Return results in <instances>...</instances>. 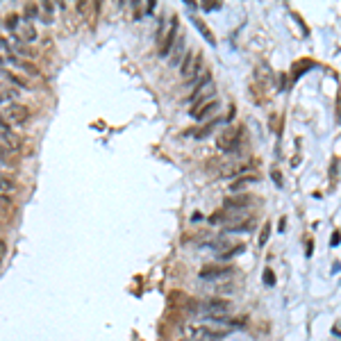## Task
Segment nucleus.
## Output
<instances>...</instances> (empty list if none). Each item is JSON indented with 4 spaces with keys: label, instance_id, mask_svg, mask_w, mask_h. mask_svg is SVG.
<instances>
[{
    "label": "nucleus",
    "instance_id": "1",
    "mask_svg": "<svg viewBox=\"0 0 341 341\" xmlns=\"http://www.w3.org/2000/svg\"><path fill=\"white\" fill-rule=\"evenodd\" d=\"M230 312V300H223V298H207V300H198V314H205L210 316L211 321H221L228 316Z\"/></svg>",
    "mask_w": 341,
    "mask_h": 341
},
{
    "label": "nucleus",
    "instance_id": "2",
    "mask_svg": "<svg viewBox=\"0 0 341 341\" xmlns=\"http://www.w3.org/2000/svg\"><path fill=\"white\" fill-rule=\"evenodd\" d=\"M180 73L186 84H193L203 75V52H186L180 64Z\"/></svg>",
    "mask_w": 341,
    "mask_h": 341
},
{
    "label": "nucleus",
    "instance_id": "3",
    "mask_svg": "<svg viewBox=\"0 0 341 341\" xmlns=\"http://www.w3.org/2000/svg\"><path fill=\"white\" fill-rule=\"evenodd\" d=\"M184 332L191 341H218L225 337V330H211L207 325H186Z\"/></svg>",
    "mask_w": 341,
    "mask_h": 341
},
{
    "label": "nucleus",
    "instance_id": "4",
    "mask_svg": "<svg viewBox=\"0 0 341 341\" xmlns=\"http://www.w3.org/2000/svg\"><path fill=\"white\" fill-rule=\"evenodd\" d=\"M0 116L5 118L9 125H25L27 121H30V109H27L25 105H16V103H14V105L5 107Z\"/></svg>",
    "mask_w": 341,
    "mask_h": 341
},
{
    "label": "nucleus",
    "instance_id": "5",
    "mask_svg": "<svg viewBox=\"0 0 341 341\" xmlns=\"http://www.w3.org/2000/svg\"><path fill=\"white\" fill-rule=\"evenodd\" d=\"M232 273H235V268H232V266H221V264H205V266L200 268L198 278L200 280H207V282H214V280L230 278Z\"/></svg>",
    "mask_w": 341,
    "mask_h": 341
},
{
    "label": "nucleus",
    "instance_id": "6",
    "mask_svg": "<svg viewBox=\"0 0 341 341\" xmlns=\"http://www.w3.org/2000/svg\"><path fill=\"white\" fill-rule=\"evenodd\" d=\"M241 136H243V128H230L221 134L218 139V148L223 150V153H232V150L239 148V143H241Z\"/></svg>",
    "mask_w": 341,
    "mask_h": 341
},
{
    "label": "nucleus",
    "instance_id": "7",
    "mask_svg": "<svg viewBox=\"0 0 341 341\" xmlns=\"http://www.w3.org/2000/svg\"><path fill=\"white\" fill-rule=\"evenodd\" d=\"M184 57H186V37L184 34H178V39H175L171 50H168V66H180Z\"/></svg>",
    "mask_w": 341,
    "mask_h": 341
},
{
    "label": "nucleus",
    "instance_id": "8",
    "mask_svg": "<svg viewBox=\"0 0 341 341\" xmlns=\"http://www.w3.org/2000/svg\"><path fill=\"white\" fill-rule=\"evenodd\" d=\"M175 39H178V19L173 16V19H171V27H168V32L159 39V55L161 57H168V50H171V46H173Z\"/></svg>",
    "mask_w": 341,
    "mask_h": 341
},
{
    "label": "nucleus",
    "instance_id": "9",
    "mask_svg": "<svg viewBox=\"0 0 341 341\" xmlns=\"http://www.w3.org/2000/svg\"><path fill=\"white\" fill-rule=\"evenodd\" d=\"M221 109V103H218L216 98L210 100V103H205V105H200L198 109H193L191 116L196 118V121H210L211 116H216V112Z\"/></svg>",
    "mask_w": 341,
    "mask_h": 341
},
{
    "label": "nucleus",
    "instance_id": "10",
    "mask_svg": "<svg viewBox=\"0 0 341 341\" xmlns=\"http://www.w3.org/2000/svg\"><path fill=\"white\" fill-rule=\"evenodd\" d=\"M250 184H260V175L257 173H248V175H241V178H236L232 184H230V191H243V189H248Z\"/></svg>",
    "mask_w": 341,
    "mask_h": 341
},
{
    "label": "nucleus",
    "instance_id": "11",
    "mask_svg": "<svg viewBox=\"0 0 341 341\" xmlns=\"http://www.w3.org/2000/svg\"><path fill=\"white\" fill-rule=\"evenodd\" d=\"M7 62H9V64H14V66H16V68H21V71H23V73H27V75H30V78H39V75H41V73H39V68L34 66V64H32V62H27V59H19V57L9 55V57H7Z\"/></svg>",
    "mask_w": 341,
    "mask_h": 341
},
{
    "label": "nucleus",
    "instance_id": "12",
    "mask_svg": "<svg viewBox=\"0 0 341 341\" xmlns=\"http://www.w3.org/2000/svg\"><path fill=\"white\" fill-rule=\"evenodd\" d=\"M255 228V218H246L243 223H228L225 225V235H232V232H250Z\"/></svg>",
    "mask_w": 341,
    "mask_h": 341
},
{
    "label": "nucleus",
    "instance_id": "13",
    "mask_svg": "<svg viewBox=\"0 0 341 341\" xmlns=\"http://www.w3.org/2000/svg\"><path fill=\"white\" fill-rule=\"evenodd\" d=\"M0 75H2L5 80L12 82L14 87H16V91H19V89H30V82L25 80V78H19V75L12 73V71H0Z\"/></svg>",
    "mask_w": 341,
    "mask_h": 341
},
{
    "label": "nucleus",
    "instance_id": "14",
    "mask_svg": "<svg viewBox=\"0 0 341 341\" xmlns=\"http://www.w3.org/2000/svg\"><path fill=\"white\" fill-rule=\"evenodd\" d=\"M16 189H19L16 180L7 178V175H0V196H12V193H16Z\"/></svg>",
    "mask_w": 341,
    "mask_h": 341
},
{
    "label": "nucleus",
    "instance_id": "15",
    "mask_svg": "<svg viewBox=\"0 0 341 341\" xmlns=\"http://www.w3.org/2000/svg\"><path fill=\"white\" fill-rule=\"evenodd\" d=\"M37 39H39V34H37V30L32 27V23L30 21H23V39H21V41H23V44H34Z\"/></svg>",
    "mask_w": 341,
    "mask_h": 341
},
{
    "label": "nucleus",
    "instance_id": "16",
    "mask_svg": "<svg viewBox=\"0 0 341 341\" xmlns=\"http://www.w3.org/2000/svg\"><path fill=\"white\" fill-rule=\"evenodd\" d=\"M250 196H239V198H228L223 203V207H228V210H239V207H246V205H250Z\"/></svg>",
    "mask_w": 341,
    "mask_h": 341
},
{
    "label": "nucleus",
    "instance_id": "17",
    "mask_svg": "<svg viewBox=\"0 0 341 341\" xmlns=\"http://www.w3.org/2000/svg\"><path fill=\"white\" fill-rule=\"evenodd\" d=\"M19 96L21 93L16 89H5V91H0V105H5V107L14 105V100L19 98Z\"/></svg>",
    "mask_w": 341,
    "mask_h": 341
},
{
    "label": "nucleus",
    "instance_id": "18",
    "mask_svg": "<svg viewBox=\"0 0 341 341\" xmlns=\"http://www.w3.org/2000/svg\"><path fill=\"white\" fill-rule=\"evenodd\" d=\"M243 248H246V246H243V243H236V246H232V248L223 250V253H216V257H218V260H221V262H223V260H232V257H235V255L243 253Z\"/></svg>",
    "mask_w": 341,
    "mask_h": 341
},
{
    "label": "nucleus",
    "instance_id": "19",
    "mask_svg": "<svg viewBox=\"0 0 341 341\" xmlns=\"http://www.w3.org/2000/svg\"><path fill=\"white\" fill-rule=\"evenodd\" d=\"M223 123H225L223 118H214V121H211L210 125H205L203 130L193 132V136H196V139H203V136H207V134H210V132H211V128H214V125H223Z\"/></svg>",
    "mask_w": 341,
    "mask_h": 341
},
{
    "label": "nucleus",
    "instance_id": "20",
    "mask_svg": "<svg viewBox=\"0 0 341 341\" xmlns=\"http://www.w3.org/2000/svg\"><path fill=\"white\" fill-rule=\"evenodd\" d=\"M268 236H271V223H264V228H262V235H260V246H264V243L268 241Z\"/></svg>",
    "mask_w": 341,
    "mask_h": 341
},
{
    "label": "nucleus",
    "instance_id": "21",
    "mask_svg": "<svg viewBox=\"0 0 341 341\" xmlns=\"http://www.w3.org/2000/svg\"><path fill=\"white\" fill-rule=\"evenodd\" d=\"M39 12H41V9H39L37 5H27V7H25V16H27V19H34V16H39ZM27 19H23V21H27Z\"/></svg>",
    "mask_w": 341,
    "mask_h": 341
},
{
    "label": "nucleus",
    "instance_id": "22",
    "mask_svg": "<svg viewBox=\"0 0 341 341\" xmlns=\"http://www.w3.org/2000/svg\"><path fill=\"white\" fill-rule=\"evenodd\" d=\"M196 25H198V27H200V32H203L205 37H207V41H210V44H211V46L216 44V39H214V34H211V32H210V30H207V27H205V25H203V23H200V21H196Z\"/></svg>",
    "mask_w": 341,
    "mask_h": 341
},
{
    "label": "nucleus",
    "instance_id": "23",
    "mask_svg": "<svg viewBox=\"0 0 341 341\" xmlns=\"http://www.w3.org/2000/svg\"><path fill=\"white\" fill-rule=\"evenodd\" d=\"M7 27H9V30H16V27H19V16H16V14H12V16L7 19Z\"/></svg>",
    "mask_w": 341,
    "mask_h": 341
},
{
    "label": "nucleus",
    "instance_id": "24",
    "mask_svg": "<svg viewBox=\"0 0 341 341\" xmlns=\"http://www.w3.org/2000/svg\"><path fill=\"white\" fill-rule=\"evenodd\" d=\"M264 282H266V285H273V271H271V268L264 271Z\"/></svg>",
    "mask_w": 341,
    "mask_h": 341
},
{
    "label": "nucleus",
    "instance_id": "25",
    "mask_svg": "<svg viewBox=\"0 0 341 341\" xmlns=\"http://www.w3.org/2000/svg\"><path fill=\"white\" fill-rule=\"evenodd\" d=\"M5 250H7V246H5V241H2V239H0V260H2V257H5Z\"/></svg>",
    "mask_w": 341,
    "mask_h": 341
},
{
    "label": "nucleus",
    "instance_id": "26",
    "mask_svg": "<svg viewBox=\"0 0 341 341\" xmlns=\"http://www.w3.org/2000/svg\"><path fill=\"white\" fill-rule=\"evenodd\" d=\"M330 243H332V246H337V243H339V232H335V235H332V241H330Z\"/></svg>",
    "mask_w": 341,
    "mask_h": 341
},
{
    "label": "nucleus",
    "instance_id": "27",
    "mask_svg": "<svg viewBox=\"0 0 341 341\" xmlns=\"http://www.w3.org/2000/svg\"><path fill=\"white\" fill-rule=\"evenodd\" d=\"M273 180L278 182V184H280V182H282V178H280V173H278V171H273Z\"/></svg>",
    "mask_w": 341,
    "mask_h": 341
},
{
    "label": "nucleus",
    "instance_id": "28",
    "mask_svg": "<svg viewBox=\"0 0 341 341\" xmlns=\"http://www.w3.org/2000/svg\"><path fill=\"white\" fill-rule=\"evenodd\" d=\"M2 64H5V57H0V66H2Z\"/></svg>",
    "mask_w": 341,
    "mask_h": 341
},
{
    "label": "nucleus",
    "instance_id": "29",
    "mask_svg": "<svg viewBox=\"0 0 341 341\" xmlns=\"http://www.w3.org/2000/svg\"><path fill=\"white\" fill-rule=\"evenodd\" d=\"M180 341H191V339H180Z\"/></svg>",
    "mask_w": 341,
    "mask_h": 341
}]
</instances>
